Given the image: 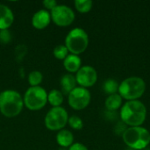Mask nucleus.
<instances>
[{"mask_svg": "<svg viewBox=\"0 0 150 150\" xmlns=\"http://www.w3.org/2000/svg\"><path fill=\"white\" fill-rule=\"evenodd\" d=\"M120 117L128 127H142L147 118V108L140 100L127 101L120 108Z\"/></svg>", "mask_w": 150, "mask_h": 150, "instance_id": "obj_1", "label": "nucleus"}, {"mask_svg": "<svg viewBox=\"0 0 150 150\" xmlns=\"http://www.w3.org/2000/svg\"><path fill=\"white\" fill-rule=\"evenodd\" d=\"M24 106L21 95L12 90H6L0 93V112L7 118L18 116Z\"/></svg>", "mask_w": 150, "mask_h": 150, "instance_id": "obj_2", "label": "nucleus"}, {"mask_svg": "<svg viewBox=\"0 0 150 150\" xmlns=\"http://www.w3.org/2000/svg\"><path fill=\"white\" fill-rule=\"evenodd\" d=\"M146 91V83L140 76H130L124 79L119 86V94L127 101L139 100Z\"/></svg>", "mask_w": 150, "mask_h": 150, "instance_id": "obj_3", "label": "nucleus"}, {"mask_svg": "<svg viewBox=\"0 0 150 150\" xmlns=\"http://www.w3.org/2000/svg\"><path fill=\"white\" fill-rule=\"evenodd\" d=\"M124 143L134 150H142L150 144V133L143 127H127L122 135Z\"/></svg>", "mask_w": 150, "mask_h": 150, "instance_id": "obj_4", "label": "nucleus"}, {"mask_svg": "<svg viewBox=\"0 0 150 150\" xmlns=\"http://www.w3.org/2000/svg\"><path fill=\"white\" fill-rule=\"evenodd\" d=\"M89 45L88 33L80 27L72 29L65 39V47L72 54L78 55L83 53Z\"/></svg>", "mask_w": 150, "mask_h": 150, "instance_id": "obj_5", "label": "nucleus"}, {"mask_svg": "<svg viewBox=\"0 0 150 150\" xmlns=\"http://www.w3.org/2000/svg\"><path fill=\"white\" fill-rule=\"evenodd\" d=\"M24 105L31 111H39L47 103V93L40 86L30 87L25 93Z\"/></svg>", "mask_w": 150, "mask_h": 150, "instance_id": "obj_6", "label": "nucleus"}, {"mask_svg": "<svg viewBox=\"0 0 150 150\" xmlns=\"http://www.w3.org/2000/svg\"><path fill=\"white\" fill-rule=\"evenodd\" d=\"M69 115L63 107H53L45 117V126L51 131H61L67 125Z\"/></svg>", "mask_w": 150, "mask_h": 150, "instance_id": "obj_7", "label": "nucleus"}, {"mask_svg": "<svg viewBox=\"0 0 150 150\" xmlns=\"http://www.w3.org/2000/svg\"><path fill=\"white\" fill-rule=\"evenodd\" d=\"M91 95L88 89L83 87H76L69 95L68 102L71 108L76 111L85 109L91 103Z\"/></svg>", "mask_w": 150, "mask_h": 150, "instance_id": "obj_8", "label": "nucleus"}, {"mask_svg": "<svg viewBox=\"0 0 150 150\" xmlns=\"http://www.w3.org/2000/svg\"><path fill=\"white\" fill-rule=\"evenodd\" d=\"M52 21L58 26H69L75 20V12L73 10L63 4L56 5L50 13Z\"/></svg>", "mask_w": 150, "mask_h": 150, "instance_id": "obj_9", "label": "nucleus"}, {"mask_svg": "<svg viewBox=\"0 0 150 150\" xmlns=\"http://www.w3.org/2000/svg\"><path fill=\"white\" fill-rule=\"evenodd\" d=\"M76 80L80 87L85 89L92 87L98 81L97 70L91 66H83L76 72Z\"/></svg>", "mask_w": 150, "mask_h": 150, "instance_id": "obj_10", "label": "nucleus"}, {"mask_svg": "<svg viewBox=\"0 0 150 150\" xmlns=\"http://www.w3.org/2000/svg\"><path fill=\"white\" fill-rule=\"evenodd\" d=\"M51 21L50 13L47 10H40L35 12L32 18V25L38 30L46 28Z\"/></svg>", "mask_w": 150, "mask_h": 150, "instance_id": "obj_11", "label": "nucleus"}, {"mask_svg": "<svg viewBox=\"0 0 150 150\" xmlns=\"http://www.w3.org/2000/svg\"><path fill=\"white\" fill-rule=\"evenodd\" d=\"M14 22L12 11L5 4H0V30L8 29Z\"/></svg>", "mask_w": 150, "mask_h": 150, "instance_id": "obj_12", "label": "nucleus"}, {"mask_svg": "<svg viewBox=\"0 0 150 150\" xmlns=\"http://www.w3.org/2000/svg\"><path fill=\"white\" fill-rule=\"evenodd\" d=\"M82 64V60L78 55L76 54H69L64 60H63V66L65 69L69 73H76Z\"/></svg>", "mask_w": 150, "mask_h": 150, "instance_id": "obj_13", "label": "nucleus"}, {"mask_svg": "<svg viewBox=\"0 0 150 150\" xmlns=\"http://www.w3.org/2000/svg\"><path fill=\"white\" fill-rule=\"evenodd\" d=\"M61 89L62 93L64 95H69L76 87V76L71 74H66L61 78Z\"/></svg>", "mask_w": 150, "mask_h": 150, "instance_id": "obj_14", "label": "nucleus"}, {"mask_svg": "<svg viewBox=\"0 0 150 150\" xmlns=\"http://www.w3.org/2000/svg\"><path fill=\"white\" fill-rule=\"evenodd\" d=\"M56 142L58 145L62 148H69L73 145L74 142V136L72 133L69 130L62 129L59 131L56 135Z\"/></svg>", "mask_w": 150, "mask_h": 150, "instance_id": "obj_15", "label": "nucleus"}, {"mask_svg": "<svg viewBox=\"0 0 150 150\" xmlns=\"http://www.w3.org/2000/svg\"><path fill=\"white\" fill-rule=\"evenodd\" d=\"M123 98L119 93H115L112 95H109L105 99V105L107 111L110 112H116L118 109L121 108L122 106Z\"/></svg>", "mask_w": 150, "mask_h": 150, "instance_id": "obj_16", "label": "nucleus"}, {"mask_svg": "<svg viewBox=\"0 0 150 150\" xmlns=\"http://www.w3.org/2000/svg\"><path fill=\"white\" fill-rule=\"evenodd\" d=\"M63 94L57 90H52L47 94V102L53 107H60L63 103Z\"/></svg>", "mask_w": 150, "mask_h": 150, "instance_id": "obj_17", "label": "nucleus"}, {"mask_svg": "<svg viewBox=\"0 0 150 150\" xmlns=\"http://www.w3.org/2000/svg\"><path fill=\"white\" fill-rule=\"evenodd\" d=\"M119 86H120V83L115 79L109 78V79L105 81V83L103 84V90L109 96V95L118 93Z\"/></svg>", "mask_w": 150, "mask_h": 150, "instance_id": "obj_18", "label": "nucleus"}, {"mask_svg": "<svg viewBox=\"0 0 150 150\" xmlns=\"http://www.w3.org/2000/svg\"><path fill=\"white\" fill-rule=\"evenodd\" d=\"M74 4H75V8L79 12L87 13L91 10L93 3L91 0H76Z\"/></svg>", "mask_w": 150, "mask_h": 150, "instance_id": "obj_19", "label": "nucleus"}, {"mask_svg": "<svg viewBox=\"0 0 150 150\" xmlns=\"http://www.w3.org/2000/svg\"><path fill=\"white\" fill-rule=\"evenodd\" d=\"M42 80H43V75L41 74V72H40L38 70L32 71L28 76V82H29L31 87L40 86Z\"/></svg>", "mask_w": 150, "mask_h": 150, "instance_id": "obj_20", "label": "nucleus"}, {"mask_svg": "<svg viewBox=\"0 0 150 150\" xmlns=\"http://www.w3.org/2000/svg\"><path fill=\"white\" fill-rule=\"evenodd\" d=\"M54 56L58 60H64L69 55V50L65 45H59L54 47L53 51Z\"/></svg>", "mask_w": 150, "mask_h": 150, "instance_id": "obj_21", "label": "nucleus"}, {"mask_svg": "<svg viewBox=\"0 0 150 150\" xmlns=\"http://www.w3.org/2000/svg\"><path fill=\"white\" fill-rule=\"evenodd\" d=\"M68 123L70 126V127L75 130H81L83 127V122L82 119L76 115H73V116L69 117Z\"/></svg>", "mask_w": 150, "mask_h": 150, "instance_id": "obj_22", "label": "nucleus"}, {"mask_svg": "<svg viewBox=\"0 0 150 150\" xmlns=\"http://www.w3.org/2000/svg\"><path fill=\"white\" fill-rule=\"evenodd\" d=\"M11 40V34L8 29L0 30V42L3 44H8Z\"/></svg>", "mask_w": 150, "mask_h": 150, "instance_id": "obj_23", "label": "nucleus"}, {"mask_svg": "<svg viewBox=\"0 0 150 150\" xmlns=\"http://www.w3.org/2000/svg\"><path fill=\"white\" fill-rule=\"evenodd\" d=\"M127 125H125L122 121H120V122H118L117 124H116V126H115V127H114V132H115V134H118V135H123V134L126 132V130L127 129Z\"/></svg>", "mask_w": 150, "mask_h": 150, "instance_id": "obj_24", "label": "nucleus"}, {"mask_svg": "<svg viewBox=\"0 0 150 150\" xmlns=\"http://www.w3.org/2000/svg\"><path fill=\"white\" fill-rule=\"evenodd\" d=\"M43 5L46 7V9L52 11L57 5V3L54 0H45L43 1Z\"/></svg>", "mask_w": 150, "mask_h": 150, "instance_id": "obj_25", "label": "nucleus"}, {"mask_svg": "<svg viewBox=\"0 0 150 150\" xmlns=\"http://www.w3.org/2000/svg\"><path fill=\"white\" fill-rule=\"evenodd\" d=\"M69 150H89V149H88V148H87L85 145H83V144H82V143H73V145L69 147Z\"/></svg>", "mask_w": 150, "mask_h": 150, "instance_id": "obj_26", "label": "nucleus"}, {"mask_svg": "<svg viewBox=\"0 0 150 150\" xmlns=\"http://www.w3.org/2000/svg\"><path fill=\"white\" fill-rule=\"evenodd\" d=\"M22 47H23V46H18V47H17V51H19V49H22ZM24 55H25V54H22V53L20 52L19 54H17V57H23Z\"/></svg>", "mask_w": 150, "mask_h": 150, "instance_id": "obj_27", "label": "nucleus"}, {"mask_svg": "<svg viewBox=\"0 0 150 150\" xmlns=\"http://www.w3.org/2000/svg\"><path fill=\"white\" fill-rule=\"evenodd\" d=\"M58 150H69V149H67V148H62V147H61Z\"/></svg>", "mask_w": 150, "mask_h": 150, "instance_id": "obj_28", "label": "nucleus"}, {"mask_svg": "<svg viewBox=\"0 0 150 150\" xmlns=\"http://www.w3.org/2000/svg\"><path fill=\"white\" fill-rule=\"evenodd\" d=\"M142 150H150V148L149 147H147L146 149H142Z\"/></svg>", "mask_w": 150, "mask_h": 150, "instance_id": "obj_29", "label": "nucleus"}]
</instances>
